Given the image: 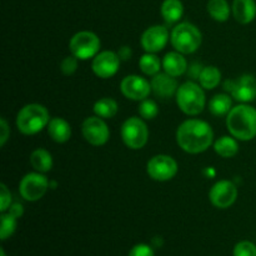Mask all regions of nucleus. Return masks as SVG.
<instances>
[{
    "label": "nucleus",
    "instance_id": "e433bc0d",
    "mask_svg": "<svg viewBox=\"0 0 256 256\" xmlns=\"http://www.w3.org/2000/svg\"><path fill=\"white\" fill-rule=\"evenodd\" d=\"M118 55L120 56V59L126 60V59H129L130 55H132V50H130L128 46H122V49L119 50V54H118Z\"/></svg>",
    "mask_w": 256,
    "mask_h": 256
},
{
    "label": "nucleus",
    "instance_id": "f257e3e1",
    "mask_svg": "<svg viewBox=\"0 0 256 256\" xmlns=\"http://www.w3.org/2000/svg\"><path fill=\"white\" fill-rule=\"evenodd\" d=\"M214 138L212 126L198 119H190L182 122L176 132V142L184 152L199 154L210 148Z\"/></svg>",
    "mask_w": 256,
    "mask_h": 256
},
{
    "label": "nucleus",
    "instance_id": "423d86ee",
    "mask_svg": "<svg viewBox=\"0 0 256 256\" xmlns=\"http://www.w3.org/2000/svg\"><path fill=\"white\" fill-rule=\"evenodd\" d=\"M70 52L80 60L96 56L100 50V39L92 32H76L70 40Z\"/></svg>",
    "mask_w": 256,
    "mask_h": 256
},
{
    "label": "nucleus",
    "instance_id": "4468645a",
    "mask_svg": "<svg viewBox=\"0 0 256 256\" xmlns=\"http://www.w3.org/2000/svg\"><path fill=\"white\" fill-rule=\"evenodd\" d=\"M120 65V56L114 52H99L92 60V72L102 79L112 78L116 74Z\"/></svg>",
    "mask_w": 256,
    "mask_h": 256
},
{
    "label": "nucleus",
    "instance_id": "cd10ccee",
    "mask_svg": "<svg viewBox=\"0 0 256 256\" xmlns=\"http://www.w3.org/2000/svg\"><path fill=\"white\" fill-rule=\"evenodd\" d=\"M16 219L18 218H15L10 212H8V214L2 212V228H0V238H2V240L8 239V238L14 234L15 229H16Z\"/></svg>",
    "mask_w": 256,
    "mask_h": 256
},
{
    "label": "nucleus",
    "instance_id": "393cba45",
    "mask_svg": "<svg viewBox=\"0 0 256 256\" xmlns=\"http://www.w3.org/2000/svg\"><path fill=\"white\" fill-rule=\"evenodd\" d=\"M94 112L102 119H112L118 112L116 102L110 98H102L95 102Z\"/></svg>",
    "mask_w": 256,
    "mask_h": 256
},
{
    "label": "nucleus",
    "instance_id": "39448f33",
    "mask_svg": "<svg viewBox=\"0 0 256 256\" xmlns=\"http://www.w3.org/2000/svg\"><path fill=\"white\" fill-rule=\"evenodd\" d=\"M176 102L180 110L188 115H198L204 110L205 95L202 88L192 82L182 84L176 92Z\"/></svg>",
    "mask_w": 256,
    "mask_h": 256
},
{
    "label": "nucleus",
    "instance_id": "b1692460",
    "mask_svg": "<svg viewBox=\"0 0 256 256\" xmlns=\"http://www.w3.org/2000/svg\"><path fill=\"white\" fill-rule=\"evenodd\" d=\"M208 12L216 22H226L230 15V8L226 0H209Z\"/></svg>",
    "mask_w": 256,
    "mask_h": 256
},
{
    "label": "nucleus",
    "instance_id": "4c0bfd02",
    "mask_svg": "<svg viewBox=\"0 0 256 256\" xmlns=\"http://www.w3.org/2000/svg\"><path fill=\"white\" fill-rule=\"evenodd\" d=\"M0 255H2V256H6V255H5V252H4V249H2V250H0Z\"/></svg>",
    "mask_w": 256,
    "mask_h": 256
},
{
    "label": "nucleus",
    "instance_id": "f8f14e48",
    "mask_svg": "<svg viewBox=\"0 0 256 256\" xmlns=\"http://www.w3.org/2000/svg\"><path fill=\"white\" fill-rule=\"evenodd\" d=\"M210 202L219 209H226L235 202L238 198V189L234 182L229 180L218 182L209 192Z\"/></svg>",
    "mask_w": 256,
    "mask_h": 256
},
{
    "label": "nucleus",
    "instance_id": "ddd939ff",
    "mask_svg": "<svg viewBox=\"0 0 256 256\" xmlns=\"http://www.w3.org/2000/svg\"><path fill=\"white\" fill-rule=\"evenodd\" d=\"M120 89L128 99L144 100L150 94L152 84H149V82L144 78L138 76V75H129L122 79Z\"/></svg>",
    "mask_w": 256,
    "mask_h": 256
},
{
    "label": "nucleus",
    "instance_id": "7c9ffc66",
    "mask_svg": "<svg viewBox=\"0 0 256 256\" xmlns=\"http://www.w3.org/2000/svg\"><path fill=\"white\" fill-rule=\"evenodd\" d=\"M78 68V58L72 55V56H66L64 60L62 62V72H64L65 75H72L75 72Z\"/></svg>",
    "mask_w": 256,
    "mask_h": 256
},
{
    "label": "nucleus",
    "instance_id": "9d476101",
    "mask_svg": "<svg viewBox=\"0 0 256 256\" xmlns=\"http://www.w3.org/2000/svg\"><path fill=\"white\" fill-rule=\"evenodd\" d=\"M48 179L40 172H30L22 179L19 185L20 195L28 202L42 199L48 190Z\"/></svg>",
    "mask_w": 256,
    "mask_h": 256
},
{
    "label": "nucleus",
    "instance_id": "1a4fd4ad",
    "mask_svg": "<svg viewBox=\"0 0 256 256\" xmlns=\"http://www.w3.org/2000/svg\"><path fill=\"white\" fill-rule=\"evenodd\" d=\"M146 172L156 182H168L176 175L178 164L172 156L156 155L148 162Z\"/></svg>",
    "mask_w": 256,
    "mask_h": 256
},
{
    "label": "nucleus",
    "instance_id": "a878e982",
    "mask_svg": "<svg viewBox=\"0 0 256 256\" xmlns=\"http://www.w3.org/2000/svg\"><path fill=\"white\" fill-rule=\"evenodd\" d=\"M200 84L205 89H214L222 80V72L215 66H205L200 74Z\"/></svg>",
    "mask_w": 256,
    "mask_h": 256
},
{
    "label": "nucleus",
    "instance_id": "c756f323",
    "mask_svg": "<svg viewBox=\"0 0 256 256\" xmlns=\"http://www.w3.org/2000/svg\"><path fill=\"white\" fill-rule=\"evenodd\" d=\"M234 256H256V245L252 242H240L235 245Z\"/></svg>",
    "mask_w": 256,
    "mask_h": 256
},
{
    "label": "nucleus",
    "instance_id": "72a5a7b5",
    "mask_svg": "<svg viewBox=\"0 0 256 256\" xmlns=\"http://www.w3.org/2000/svg\"><path fill=\"white\" fill-rule=\"evenodd\" d=\"M0 130H2V135H0V145L4 146V144L6 142L8 138H9V126H8V122H5V119L0 120Z\"/></svg>",
    "mask_w": 256,
    "mask_h": 256
},
{
    "label": "nucleus",
    "instance_id": "2f4dec72",
    "mask_svg": "<svg viewBox=\"0 0 256 256\" xmlns=\"http://www.w3.org/2000/svg\"><path fill=\"white\" fill-rule=\"evenodd\" d=\"M129 256H154V252L149 245L139 244L130 250Z\"/></svg>",
    "mask_w": 256,
    "mask_h": 256
},
{
    "label": "nucleus",
    "instance_id": "4be33fe9",
    "mask_svg": "<svg viewBox=\"0 0 256 256\" xmlns=\"http://www.w3.org/2000/svg\"><path fill=\"white\" fill-rule=\"evenodd\" d=\"M214 149L216 154L222 158H232L239 152V145L236 140L230 136H222L214 144Z\"/></svg>",
    "mask_w": 256,
    "mask_h": 256
},
{
    "label": "nucleus",
    "instance_id": "aec40b11",
    "mask_svg": "<svg viewBox=\"0 0 256 256\" xmlns=\"http://www.w3.org/2000/svg\"><path fill=\"white\" fill-rule=\"evenodd\" d=\"M184 12V6L180 0H164L162 5V15L166 22L172 24L180 20Z\"/></svg>",
    "mask_w": 256,
    "mask_h": 256
},
{
    "label": "nucleus",
    "instance_id": "f704fd0d",
    "mask_svg": "<svg viewBox=\"0 0 256 256\" xmlns=\"http://www.w3.org/2000/svg\"><path fill=\"white\" fill-rule=\"evenodd\" d=\"M202 69H204V68H202V65L192 64V68L189 69V75L192 78V79H199Z\"/></svg>",
    "mask_w": 256,
    "mask_h": 256
},
{
    "label": "nucleus",
    "instance_id": "dca6fc26",
    "mask_svg": "<svg viewBox=\"0 0 256 256\" xmlns=\"http://www.w3.org/2000/svg\"><path fill=\"white\" fill-rule=\"evenodd\" d=\"M178 82L174 76L166 74V72H158L154 75L152 80V90L155 92V95L159 98H166L172 96L175 92H178Z\"/></svg>",
    "mask_w": 256,
    "mask_h": 256
},
{
    "label": "nucleus",
    "instance_id": "6ab92c4d",
    "mask_svg": "<svg viewBox=\"0 0 256 256\" xmlns=\"http://www.w3.org/2000/svg\"><path fill=\"white\" fill-rule=\"evenodd\" d=\"M48 132L56 142H65L72 136V128L66 120L62 118H52L48 124Z\"/></svg>",
    "mask_w": 256,
    "mask_h": 256
},
{
    "label": "nucleus",
    "instance_id": "c85d7f7f",
    "mask_svg": "<svg viewBox=\"0 0 256 256\" xmlns=\"http://www.w3.org/2000/svg\"><path fill=\"white\" fill-rule=\"evenodd\" d=\"M139 112L144 119H154L159 114V109H158V105L155 104V102L144 99L139 106Z\"/></svg>",
    "mask_w": 256,
    "mask_h": 256
},
{
    "label": "nucleus",
    "instance_id": "20e7f679",
    "mask_svg": "<svg viewBox=\"0 0 256 256\" xmlns=\"http://www.w3.org/2000/svg\"><path fill=\"white\" fill-rule=\"evenodd\" d=\"M172 44L182 54H192L202 45V32L190 22H182L172 32Z\"/></svg>",
    "mask_w": 256,
    "mask_h": 256
},
{
    "label": "nucleus",
    "instance_id": "412c9836",
    "mask_svg": "<svg viewBox=\"0 0 256 256\" xmlns=\"http://www.w3.org/2000/svg\"><path fill=\"white\" fill-rule=\"evenodd\" d=\"M30 162L36 172H46L52 168V154L45 149H36L30 156Z\"/></svg>",
    "mask_w": 256,
    "mask_h": 256
},
{
    "label": "nucleus",
    "instance_id": "9b49d317",
    "mask_svg": "<svg viewBox=\"0 0 256 256\" xmlns=\"http://www.w3.org/2000/svg\"><path fill=\"white\" fill-rule=\"evenodd\" d=\"M82 135L89 144L102 146L109 140V129L104 120L99 116L86 118L82 122Z\"/></svg>",
    "mask_w": 256,
    "mask_h": 256
},
{
    "label": "nucleus",
    "instance_id": "c9c22d12",
    "mask_svg": "<svg viewBox=\"0 0 256 256\" xmlns=\"http://www.w3.org/2000/svg\"><path fill=\"white\" fill-rule=\"evenodd\" d=\"M9 212H10V214L14 215L15 218H20L22 215V205H19V204L12 205V206L10 208Z\"/></svg>",
    "mask_w": 256,
    "mask_h": 256
},
{
    "label": "nucleus",
    "instance_id": "f03ea898",
    "mask_svg": "<svg viewBox=\"0 0 256 256\" xmlns=\"http://www.w3.org/2000/svg\"><path fill=\"white\" fill-rule=\"evenodd\" d=\"M226 126L236 139L248 142L256 136V109L250 105L232 108L226 118Z\"/></svg>",
    "mask_w": 256,
    "mask_h": 256
},
{
    "label": "nucleus",
    "instance_id": "0eeeda50",
    "mask_svg": "<svg viewBox=\"0 0 256 256\" xmlns=\"http://www.w3.org/2000/svg\"><path fill=\"white\" fill-rule=\"evenodd\" d=\"M122 138L130 149H142L145 146L149 138V130L146 125L139 118H130L122 124Z\"/></svg>",
    "mask_w": 256,
    "mask_h": 256
},
{
    "label": "nucleus",
    "instance_id": "2eb2a0df",
    "mask_svg": "<svg viewBox=\"0 0 256 256\" xmlns=\"http://www.w3.org/2000/svg\"><path fill=\"white\" fill-rule=\"evenodd\" d=\"M169 40V32L165 26L154 25L145 30L142 36V45L148 52H158L162 50Z\"/></svg>",
    "mask_w": 256,
    "mask_h": 256
},
{
    "label": "nucleus",
    "instance_id": "6e6552de",
    "mask_svg": "<svg viewBox=\"0 0 256 256\" xmlns=\"http://www.w3.org/2000/svg\"><path fill=\"white\" fill-rule=\"evenodd\" d=\"M224 89L238 102H250L256 99V79L252 75L245 74L238 80H226Z\"/></svg>",
    "mask_w": 256,
    "mask_h": 256
},
{
    "label": "nucleus",
    "instance_id": "5701e85b",
    "mask_svg": "<svg viewBox=\"0 0 256 256\" xmlns=\"http://www.w3.org/2000/svg\"><path fill=\"white\" fill-rule=\"evenodd\" d=\"M209 110L215 116H222L229 114L232 110V99L226 94H218L210 100Z\"/></svg>",
    "mask_w": 256,
    "mask_h": 256
},
{
    "label": "nucleus",
    "instance_id": "a211bd4d",
    "mask_svg": "<svg viewBox=\"0 0 256 256\" xmlns=\"http://www.w3.org/2000/svg\"><path fill=\"white\" fill-rule=\"evenodd\" d=\"M162 68L166 74L176 78L186 72L188 62L182 52H172L165 55L164 60H162Z\"/></svg>",
    "mask_w": 256,
    "mask_h": 256
},
{
    "label": "nucleus",
    "instance_id": "bb28decb",
    "mask_svg": "<svg viewBox=\"0 0 256 256\" xmlns=\"http://www.w3.org/2000/svg\"><path fill=\"white\" fill-rule=\"evenodd\" d=\"M140 69L146 75H156L160 72V60L154 52H148L142 55L139 62Z\"/></svg>",
    "mask_w": 256,
    "mask_h": 256
},
{
    "label": "nucleus",
    "instance_id": "f3484780",
    "mask_svg": "<svg viewBox=\"0 0 256 256\" xmlns=\"http://www.w3.org/2000/svg\"><path fill=\"white\" fill-rule=\"evenodd\" d=\"M232 14L240 24H249L256 16L255 0H234Z\"/></svg>",
    "mask_w": 256,
    "mask_h": 256
},
{
    "label": "nucleus",
    "instance_id": "7ed1b4c3",
    "mask_svg": "<svg viewBox=\"0 0 256 256\" xmlns=\"http://www.w3.org/2000/svg\"><path fill=\"white\" fill-rule=\"evenodd\" d=\"M50 122L49 112L40 104H28L18 112L16 126L25 135L42 132Z\"/></svg>",
    "mask_w": 256,
    "mask_h": 256
},
{
    "label": "nucleus",
    "instance_id": "473e14b6",
    "mask_svg": "<svg viewBox=\"0 0 256 256\" xmlns=\"http://www.w3.org/2000/svg\"><path fill=\"white\" fill-rule=\"evenodd\" d=\"M0 190H2V194H0V196H2V208H0V210H2V212H5L10 206L12 195H10V192L4 184L0 185Z\"/></svg>",
    "mask_w": 256,
    "mask_h": 256
}]
</instances>
